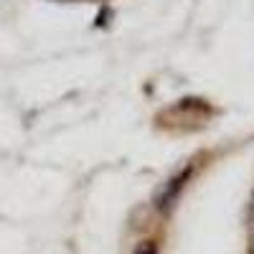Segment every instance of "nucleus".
<instances>
[{"instance_id":"f257e3e1","label":"nucleus","mask_w":254,"mask_h":254,"mask_svg":"<svg viewBox=\"0 0 254 254\" xmlns=\"http://www.w3.org/2000/svg\"><path fill=\"white\" fill-rule=\"evenodd\" d=\"M132 254H158V247H155L153 242H145V244H140Z\"/></svg>"}]
</instances>
